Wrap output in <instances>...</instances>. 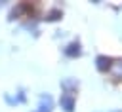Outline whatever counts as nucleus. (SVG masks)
<instances>
[{
  "label": "nucleus",
  "mask_w": 122,
  "mask_h": 112,
  "mask_svg": "<svg viewBox=\"0 0 122 112\" xmlns=\"http://www.w3.org/2000/svg\"><path fill=\"white\" fill-rule=\"evenodd\" d=\"M51 110H53V99H51V95H48V93L40 95V101H38V106H36L34 112H51Z\"/></svg>",
  "instance_id": "nucleus-1"
},
{
  "label": "nucleus",
  "mask_w": 122,
  "mask_h": 112,
  "mask_svg": "<svg viewBox=\"0 0 122 112\" xmlns=\"http://www.w3.org/2000/svg\"><path fill=\"white\" fill-rule=\"evenodd\" d=\"M59 104H61V108H63L65 112H72V110H74L76 101H74V97H72V95L63 93V95H61V99H59Z\"/></svg>",
  "instance_id": "nucleus-2"
},
{
  "label": "nucleus",
  "mask_w": 122,
  "mask_h": 112,
  "mask_svg": "<svg viewBox=\"0 0 122 112\" xmlns=\"http://www.w3.org/2000/svg\"><path fill=\"white\" fill-rule=\"evenodd\" d=\"M95 66H97L99 72H107V70L112 66V59L107 57V55H99V57L95 59Z\"/></svg>",
  "instance_id": "nucleus-3"
},
{
  "label": "nucleus",
  "mask_w": 122,
  "mask_h": 112,
  "mask_svg": "<svg viewBox=\"0 0 122 112\" xmlns=\"http://www.w3.org/2000/svg\"><path fill=\"white\" fill-rule=\"evenodd\" d=\"M63 53H65L67 57H71V59L78 57V55L82 53V49H80V44H78V42H71V44H67V46H65V49H63Z\"/></svg>",
  "instance_id": "nucleus-4"
},
{
  "label": "nucleus",
  "mask_w": 122,
  "mask_h": 112,
  "mask_svg": "<svg viewBox=\"0 0 122 112\" xmlns=\"http://www.w3.org/2000/svg\"><path fill=\"white\" fill-rule=\"evenodd\" d=\"M76 87H78V82H76L74 78H65V80H61V89H63L67 95H72V91H76Z\"/></svg>",
  "instance_id": "nucleus-5"
},
{
  "label": "nucleus",
  "mask_w": 122,
  "mask_h": 112,
  "mask_svg": "<svg viewBox=\"0 0 122 112\" xmlns=\"http://www.w3.org/2000/svg\"><path fill=\"white\" fill-rule=\"evenodd\" d=\"M61 9H57V8H53V9H50L48 13H46V21H57V19H61Z\"/></svg>",
  "instance_id": "nucleus-6"
}]
</instances>
